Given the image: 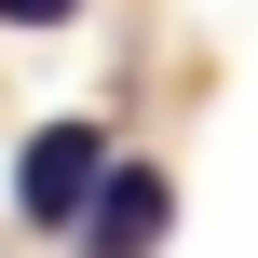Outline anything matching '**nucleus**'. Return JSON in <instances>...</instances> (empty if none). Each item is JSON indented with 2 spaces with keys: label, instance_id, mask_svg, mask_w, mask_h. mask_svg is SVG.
Instances as JSON below:
<instances>
[{
  "label": "nucleus",
  "instance_id": "7ed1b4c3",
  "mask_svg": "<svg viewBox=\"0 0 258 258\" xmlns=\"http://www.w3.org/2000/svg\"><path fill=\"white\" fill-rule=\"evenodd\" d=\"M82 0H0V27H68Z\"/></svg>",
  "mask_w": 258,
  "mask_h": 258
},
{
  "label": "nucleus",
  "instance_id": "f03ea898",
  "mask_svg": "<svg viewBox=\"0 0 258 258\" xmlns=\"http://www.w3.org/2000/svg\"><path fill=\"white\" fill-rule=\"evenodd\" d=\"M177 231V190H163V163H109V190L82 204V258H150Z\"/></svg>",
  "mask_w": 258,
  "mask_h": 258
},
{
  "label": "nucleus",
  "instance_id": "f257e3e1",
  "mask_svg": "<svg viewBox=\"0 0 258 258\" xmlns=\"http://www.w3.org/2000/svg\"><path fill=\"white\" fill-rule=\"evenodd\" d=\"M109 163H122V150H109L95 122H41V136L14 150V218H27V231H82V204L109 190Z\"/></svg>",
  "mask_w": 258,
  "mask_h": 258
}]
</instances>
